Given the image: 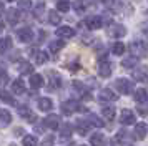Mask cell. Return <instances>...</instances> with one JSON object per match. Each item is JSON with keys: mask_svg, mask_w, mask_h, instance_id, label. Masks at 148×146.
<instances>
[{"mask_svg": "<svg viewBox=\"0 0 148 146\" xmlns=\"http://www.w3.org/2000/svg\"><path fill=\"white\" fill-rule=\"evenodd\" d=\"M60 108H62V113H63V115H72L73 111H82V113L87 111V108H85V106H80L77 101H73V100L63 101Z\"/></svg>", "mask_w": 148, "mask_h": 146, "instance_id": "1", "label": "cell"}, {"mask_svg": "<svg viewBox=\"0 0 148 146\" xmlns=\"http://www.w3.org/2000/svg\"><path fill=\"white\" fill-rule=\"evenodd\" d=\"M83 23H85V27H87L88 30H98V28H101V25H103V20H101V17H98V15H92V17H87Z\"/></svg>", "mask_w": 148, "mask_h": 146, "instance_id": "2", "label": "cell"}, {"mask_svg": "<svg viewBox=\"0 0 148 146\" xmlns=\"http://www.w3.org/2000/svg\"><path fill=\"white\" fill-rule=\"evenodd\" d=\"M115 88L120 93H123V95H130V93H132V83L125 78L115 80Z\"/></svg>", "mask_w": 148, "mask_h": 146, "instance_id": "3", "label": "cell"}, {"mask_svg": "<svg viewBox=\"0 0 148 146\" xmlns=\"http://www.w3.org/2000/svg\"><path fill=\"white\" fill-rule=\"evenodd\" d=\"M98 73H100V76H103V78H107V76L112 75V63L108 60H105L103 57L100 58V63H98Z\"/></svg>", "mask_w": 148, "mask_h": 146, "instance_id": "4", "label": "cell"}, {"mask_svg": "<svg viewBox=\"0 0 148 146\" xmlns=\"http://www.w3.org/2000/svg\"><path fill=\"white\" fill-rule=\"evenodd\" d=\"M130 48H132L133 57H147V46H145V42H133Z\"/></svg>", "mask_w": 148, "mask_h": 146, "instance_id": "5", "label": "cell"}, {"mask_svg": "<svg viewBox=\"0 0 148 146\" xmlns=\"http://www.w3.org/2000/svg\"><path fill=\"white\" fill-rule=\"evenodd\" d=\"M17 38L20 40L22 43H28L30 40L34 38V32H32V28H20V30H17Z\"/></svg>", "mask_w": 148, "mask_h": 146, "instance_id": "6", "label": "cell"}, {"mask_svg": "<svg viewBox=\"0 0 148 146\" xmlns=\"http://www.w3.org/2000/svg\"><path fill=\"white\" fill-rule=\"evenodd\" d=\"M43 126H45V128H50V130L60 128V116H57V115H48L47 118L43 119Z\"/></svg>", "mask_w": 148, "mask_h": 146, "instance_id": "7", "label": "cell"}, {"mask_svg": "<svg viewBox=\"0 0 148 146\" xmlns=\"http://www.w3.org/2000/svg\"><path fill=\"white\" fill-rule=\"evenodd\" d=\"M120 123L121 125H133L135 123V115L132 110H121V115H120Z\"/></svg>", "mask_w": 148, "mask_h": 146, "instance_id": "8", "label": "cell"}, {"mask_svg": "<svg viewBox=\"0 0 148 146\" xmlns=\"http://www.w3.org/2000/svg\"><path fill=\"white\" fill-rule=\"evenodd\" d=\"M55 33L60 37V38H73L75 37V30L72 27H60V28H57Z\"/></svg>", "mask_w": 148, "mask_h": 146, "instance_id": "9", "label": "cell"}, {"mask_svg": "<svg viewBox=\"0 0 148 146\" xmlns=\"http://www.w3.org/2000/svg\"><path fill=\"white\" fill-rule=\"evenodd\" d=\"M48 78H50V81H48L50 85H48V86H50L52 90L60 88V86H62V76L57 72H50V73H48Z\"/></svg>", "mask_w": 148, "mask_h": 146, "instance_id": "10", "label": "cell"}, {"mask_svg": "<svg viewBox=\"0 0 148 146\" xmlns=\"http://www.w3.org/2000/svg\"><path fill=\"white\" fill-rule=\"evenodd\" d=\"M7 22L10 25H15L20 22V12L17 8H8L7 10Z\"/></svg>", "mask_w": 148, "mask_h": 146, "instance_id": "11", "label": "cell"}, {"mask_svg": "<svg viewBox=\"0 0 148 146\" xmlns=\"http://www.w3.org/2000/svg\"><path fill=\"white\" fill-rule=\"evenodd\" d=\"M73 88L82 95V98H85V100H90V98H92V95H90V90H88V88L83 85V83H80V81H73Z\"/></svg>", "mask_w": 148, "mask_h": 146, "instance_id": "12", "label": "cell"}, {"mask_svg": "<svg viewBox=\"0 0 148 146\" xmlns=\"http://www.w3.org/2000/svg\"><path fill=\"white\" fill-rule=\"evenodd\" d=\"M18 115H20L23 119H27V121H32V123L37 121V115L30 111L27 106H20V108H18Z\"/></svg>", "mask_w": 148, "mask_h": 146, "instance_id": "13", "label": "cell"}, {"mask_svg": "<svg viewBox=\"0 0 148 146\" xmlns=\"http://www.w3.org/2000/svg\"><path fill=\"white\" fill-rule=\"evenodd\" d=\"M135 138L136 139H145L147 138V123H136V126H135Z\"/></svg>", "mask_w": 148, "mask_h": 146, "instance_id": "14", "label": "cell"}, {"mask_svg": "<svg viewBox=\"0 0 148 146\" xmlns=\"http://www.w3.org/2000/svg\"><path fill=\"white\" fill-rule=\"evenodd\" d=\"M75 126H77L78 134H87V133L90 131V123L85 121V119H77V121H75Z\"/></svg>", "mask_w": 148, "mask_h": 146, "instance_id": "15", "label": "cell"}, {"mask_svg": "<svg viewBox=\"0 0 148 146\" xmlns=\"http://www.w3.org/2000/svg\"><path fill=\"white\" fill-rule=\"evenodd\" d=\"M30 86L32 88H40L43 86V76L38 73H30Z\"/></svg>", "mask_w": 148, "mask_h": 146, "instance_id": "16", "label": "cell"}, {"mask_svg": "<svg viewBox=\"0 0 148 146\" xmlns=\"http://www.w3.org/2000/svg\"><path fill=\"white\" fill-rule=\"evenodd\" d=\"M116 98H118V96H116L110 88H103L100 91V100H103V101H115Z\"/></svg>", "mask_w": 148, "mask_h": 146, "instance_id": "17", "label": "cell"}, {"mask_svg": "<svg viewBox=\"0 0 148 146\" xmlns=\"http://www.w3.org/2000/svg\"><path fill=\"white\" fill-rule=\"evenodd\" d=\"M10 46H12V38H10V37H3V38H0V55L7 53L8 50H10Z\"/></svg>", "mask_w": 148, "mask_h": 146, "instance_id": "18", "label": "cell"}, {"mask_svg": "<svg viewBox=\"0 0 148 146\" xmlns=\"http://www.w3.org/2000/svg\"><path fill=\"white\" fill-rule=\"evenodd\" d=\"M130 133L125 131V130H121V131L116 133V141L120 143V145H125V146H130Z\"/></svg>", "mask_w": 148, "mask_h": 146, "instance_id": "19", "label": "cell"}, {"mask_svg": "<svg viewBox=\"0 0 148 146\" xmlns=\"http://www.w3.org/2000/svg\"><path fill=\"white\" fill-rule=\"evenodd\" d=\"M12 121V115L7 110H0V126H8Z\"/></svg>", "mask_w": 148, "mask_h": 146, "instance_id": "20", "label": "cell"}, {"mask_svg": "<svg viewBox=\"0 0 148 146\" xmlns=\"http://www.w3.org/2000/svg\"><path fill=\"white\" fill-rule=\"evenodd\" d=\"M37 105H38V108H40L42 111H50V110H52V100L50 98H40L37 101Z\"/></svg>", "mask_w": 148, "mask_h": 146, "instance_id": "21", "label": "cell"}, {"mask_svg": "<svg viewBox=\"0 0 148 146\" xmlns=\"http://www.w3.org/2000/svg\"><path fill=\"white\" fill-rule=\"evenodd\" d=\"M12 91L17 93V95H20V93L25 91V83H23V80H15L14 83H12Z\"/></svg>", "mask_w": 148, "mask_h": 146, "instance_id": "22", "label": "cell"}, {"mask_svg": "<svg viewBox=\"0 0 148 146\" xmlns=\"http://www.w3.org/2000/svg\"><path fill=\"white\" fill-rule=\"evenodd\" d=\"M63 46H65V42L62 38H57V40H53V42H50V52L57 53V52H60Z\"/></svg>", "mask_w": 148, "mask_h": 146, "instance_id": "23", "label": "cell"}, {"mask_svg": "<svg viewBox=\"0 0 148 146\" xmlns=\"http://www.w3.org/2000/svg\"><path fill=\"white\" fill-rule=\"evenodd\" d=\"M101 115H103V118H105V119L113 121V118H115V108H113V106H105V108L101 110Z\"/></svg>", "mask_w": 148, "mask_h": 146, "instance_id": "24", "label": "cell"}, {"mask_svg": "<svg viewBox=\"0 0 148 146\" xmlns=\"http://www.w3.org/2000/svg\"><path fill=\"white\" fill-rule=\"evenodd\" d=\"M0 100H2L3 103H7V105H15L14 96H12L8 91H5V90H0Z\"/></svg>", "mask_w": 148, "mask_h": 146, "instance_id": "25", "label": "cell"}, {"mask_svg": "<svg viewBox=\"0 0 148 146\" xmlns=\"http://www.w3.org/2000/svg\"><path fill=\"white\" fill-rule=\"evenodd\" d=\"M48 22H50L52 25H58L62 22V17L58 15L57 10H50V12H48Z\"/></svg>", "mask_w": 148, "mask_h": 146, "instance_id": "26", "label": "cell"}, {"mask_svg": "<svg viewBox=\"0 0 148 146\" xmlns=\"http://www.w3.org/2000/svg\"><path fill=\"white\" fill-rule=\"evenodd\" d=\"M135 100H136L138 103H147V90H145V88H138V90L135 91Z\"/></svg>", "mask_w": 148, "mask_h": 146, "instance_id": "27", "label": "cell"}, {"mask_svg": "<svg viewBox=\"0 0 148 146\" xmlns=\"http://www.w3.org/2000/svg\"><path fill=\"white\" fill-rule=\"evenodd\" d=\"M90 143H92V146H103V134H100V133L92 134L90 136Z\"/></svg>", "mask_w": 148, "mask_h": 146, "instance_id": "28", "label": "cell"}, {"mask_svg": "<svg viewBox=\"0 0 148 146\" xmlns=\"http://www.w3.org/2000/svg\"><path fill=\"white\" fill-rule=\"evenodd\" d=\"M47 53L42 52V50H38V52H35V61H37V65H43V63H47Z\"/></svg>", "mask_w": 148, "mask_h": 146, "instance_id": "29", "label": "cell"}, {"mask_svg": "<svg viewBox=\"0 0 148 146\" xmlns=\"http://www.w3.org/2000/svg\"><path fill=\"white\" fill-rule=\"evenodd\" d=\"M88 121H90V125L97 126V128H103V126H105L103 119H100L97 115H88Z\"/></svg>", "mask_w": 148, "mask_h": 146, "instance_id": "30", "label": "cell"}, {"mask_svg": "<svg viewBox=\"0 0 148 146\" xmlns=\"http://www.w3.org/2000/svg\"><path fill=\"white\" fill-rule=\"evenodd\" d=\"M136 63H138V57H130V58H125L121 61V65L125 68H133V66H136Z\"/></svg>", "mask_w": 148, "mask_h": 146, "instance_id": "31", "label": "cell"}, {"mask_svg": "<svg viewBox=\"0 0 148 146\" xmlns=\"http://www.w3.org/2000/svg\"><path fill=\"white\" fill-rule=\"evenodd\" d=\"M72 7H73L78 13H83V10L87 8V2H85V0H75L73 3H72Z\"/></svg>", "mask_w": 148, "mask_h": 146, "instance_id": "32", "label": "cell"}, {"mask_svg": "<svg viewBox=\"0 0 148 146\" xmlns=\"http://www.w3.org/2000/svg\"><path fill=\"white\" fill-rule=\"evenodd\" d=\"M57 10H60V12H68V10H70V2H68V0H57Z\"/></svg>", "mask_w": 148, "mask_h": 146, "instance_id": "33", "label": "cell"}, {"mask_svg": "<svg viewBox=\"0 0 148 146\" xmlns=\"http://www.w3.org/2000/svg\"><path fill=\"white\" fill-rule=\"evenodd\" d=\"M112 53H115V55H123V53H125V45H123L121 42L113 43V46H112Z\"/></svg>", "mask_w": 148, "mask_h": 146, "instance_id": "34", "label": "cell"}, {"mask_svg": "<svg viewBox=\"0 0 148 146\" xmlns=\"http://www.w3.org/2000/svg\"><path fill=\"white\" fill-rule=\"evenodd\" d=\"M20 73L22 75H30V73H34V66L28 61H23V63H20Z\"/></svg>", "mask_w": 148, "mask_h": 146, "instance_id": "35", "label": "cell"}, {"mask_svg": "<svg viewBox=\"0 0 148 146\" xmlns=\"http://www.w3.org/2000/svg\"><path fill=\"white\" fill-rule=\"evenodd\" d=\"M23 146H38V141H37V138H35V136L27 134V136L23 138Z\"/></svg>", "mask_w": 148, "mask_h": 146, "instance_id": "36", "label": "cell"}, {"mask_svg": "<svg viewBox=\"0 0 148 146\" xmlns=\"http://www.w3.org/2000/svg\"><path fill=\"white\" fill-rule=\"evenodd\" d=\"M72 126L70 125H63L62 126V139H67L68 136H72Z\"/></svg>", "mask_w": 148, "mask_h": 146, "instance_id": "37", "label": "cell"}, {"mask_svg": "<svg viewBox=\"0 0 148 146\" xmlns=\"http://www.w3.org/2000/svg\"><path fill=\"white\" fill-rule=\"evenodd\" d=\"M110 33L115 35V37H123V35L127 33V28H125V27H121V25H118V27H115L113 32H110Z\"/></svg>", "mask_w": 148, "mask_h": 146, "instance_id": "38", "label": "cell"}, {"mask_svg": "<svg viewBox=\"0 0 148 146\" xmlns=\"http://www.w3.org/2000/svg\"><path fill=\"white\" fill-rule=\"evenodd\" d=\"M132 75H133L135 80H140V81H145V70H136V72H132Z\"/></svg>", "mask_w": 148, "mask_h": 146, "instance_id": "39", "label": "cell"}, {"mask_svg": "<svg viewBox=\"0 0 148 146\" xmlns=\"http://www.w3.org/2000/svg\"><path fill=\"white\" fill-rule=\"evenodd\" d=\"M17 3H18V7L25 8V10H30L32 8V0H17Z\"/></svg>", "mask_w": 148, "mask_h": 146, "instance_id": "40", "label": "cell"}, {"mask_svg": "<svg viewBox=\"0 0 148 146\" xmlns=\"http://www.w3.org/2000/svg\"><path fill=\"white\" fill-rule=\"evenodd\" d=\"M53 143H55V136H52V134H50V136H47V138L42 141L40 146H53Z\"/></svg>", "mask_w": 148, "mask_h": 146, "instance_id": "41", "label": "cell"}, {"mask_svg": "<svg viewBox=\"0 0 148 146\" xmlns=\"http://www.w3.org/2000/svg\"><path fill=\"white\" fill-rule=\"evenodd\" d=\"M8 81V75H7V72L3 70V68H0V83L2 85H5Z\"/></svg>", "mask_w": 148, "mask_h": 146, "instance_id": "42", "label": "cell"}, {"mask_svg": "<svg viewBox=\"0 0 148 146\" xmlns=\"http://www.w3.org/2000/svg\"><path fill=\"white\" fill-rule=\"evenodd\" d=\"M138 113H140L141 116H147V110H145V108H140V110H138Z\"/></svg>", "mask_w": 148, "mask_h": 146, "instance_id": "43", "label": "cell"}, {"mask_svg": "<svg viewBox=\"0 0 148 146\" xmlns=\"http://www.w3.org/2000/svg\"><path fill=\"white\" fill-rule=\"evenodd\" d=\"M115 0H101V3H105V5H112Z\"/></svg>", "mask_w": 148, "mask_h": 146, "instance_id": "44", "label": "cell"}, {"mask_svg": "<svg viewBox=\"0 0 148 146\" xmlns=\"http://www.w3.org/2000/svg\"><path fill=\"white\" fill-rule=\"evenodd\" d=\"M2 27H3V22H0V28H2Z\"/></svg>", "mask_w": 148, "mask_h": 146, "instance_id": "45", "label": "cell"}, {"mask_svg": "<svg viewBox=\"0 0 148 146\" xmlns=\"http://www.w3.org/2000/svg\"><path fill=\"white\" fill-rule=\"evenodd\" d=\"M82 146H85V145H82Z\"/></svg>", "mask_w": 148, "mask_h": 146, "instance_id": "46", "label": "cell"}]
</instances>
